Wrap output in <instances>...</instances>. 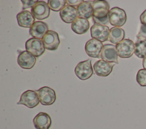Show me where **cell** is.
<instances>
[{"instance_id": "cell-1", "label": "cell", "mask_w": 146, "mask_h": 129, "mask_svg": "<svg viewBox=\"0 0 146 129\" xmlns=\"http://www.w3.org/2000/svg\"><path fill=\"white\" fill-rule=\"evenodd\" d=\"M92 19L95 23L106 26L109 23L110 5L106 1H92Z\"/></svg>"}, {"instance_id": "cell-2", "label": "cell", "mask_w": 146, "mask_h": 129, "mask_svg": "<svg viewBox=\"0 0 146 129\" xmlns=\"http://www.w3.org/2000/svg\"><path fill=\"white\" fill-rule=\"evenodd\" d=\"M109 22L112 26L121 27L127 20V15L125 11L118 7H115L110 10L108 13Z\"/></svg>"}, {"instance_id": "cell-3", "label": "cell", "mask_w": 146, "mask_h": 129, "mask_svg": "<svg viewBox=\"0 0 146 129\" xmlns=\"http://www.w3.org/2000/svg\"><path fill=\"white\" fill-rule=\"evenodd\" d=\"M74 71L76 76L81 80H86L90 78L94 73L91 60L88 59L79 63L76 65Z\"/></svg>"}, {"instance_id": "cell-4", "label": "cell", "mask_w": 146, "mask_h": 129, "mask_svg": "<svg viewBox=\"0 0 146 129\" xmlns=\"http://www.w3.org/2000/svg\"><path fill=\"white\" fill-rule=\"evenodd\" d=\"M117 55L121 58H129L135 52V44L130 39H125L116 45Z\"/></svg>"}, {"instance_id": "cell-5", "label": "cell", "mask_w": 146, "mask_h": 129, "mask_svg": "<svg viewBox=\"0 0 146 129\" xmlns=\"http://www.w3.org/2000/svg\"><path fill=\"white\" fill-rule=\"evenodd\" d=\"M40 102L44 106L52 105L56 100V93L54 89L48 86H43L36 91Z\"/></svg>"}, {"instance_id": "cell-6", "label": "cell", "mask_w": 146, "mask_h": 129, "mask_svg": "<svg viewBox=\"0 0 146 129\" xmlns=\"http://www.w3.org/2000/svg\"><path fill=\"white\" fill-rule=\"evenodd\" d=\"M40 101L36 91L28 90L23 92L17 102L18 105H23L26 107L32 109L38 105Z\"/></svg>"}, {"instance_id": "cell-7", "label": "cell", "mask_w": 146, "mask_h": 129, "mask_svg": "<svg viewBox=\"0 0 146 129\" xmlns=\"http://www.w3.org/2000/svg\"><path fill=\"white\" fill-rule=\"evenodd\" d=\"M25 48L27 51L36 57L41 56L45 51L42 40L35 38H31L26 41Z\"/></svg>"}, {"instance_id": "cell-8", "label": "cell", "mask_w": 146, "mask_h": 129, "mask_svg": "<svg viewBox=\"0 0 146 129\" xmlns=\"http://www.w3.org/2000/svg\"><path fill=\"white\" fill-rule=\"evenodd\" d=\"M31 11L34 18L38 20L45 19L50 14V9L48 4L43 1H38L31 8Z\"/></svg>"}, {"instance_id": "cell-9", "label": "cell", "mask_w": 146, "mask_h": 129, "mask_svg": "<svg viewBox=\"0 0 146 129\" xmlns=\"http://www.w3.org/2000/svg\"><path fill=\"white\" fill-rule=\"evenodd\" d=\"M110 28L107 26L94 23L90 30L91 36L92 39L104 42L108 39Z\"/></svg>"}, {"instance_id": "cell-10", "label": "cell", "mask_w": 146, "mask_h": 129, "mask_svg": "<svg viewBox=\"0 0 146 129\" xmlns=\"http://www.w3.org/2000/svg\"><path fill=\"white\" fill-rule=\"evenodd\" d=\"M42 40L45 49L49 51L56 50L60 44V39L58 33L52 30H48Z\"/></svg>"}, {"instance_id": "cell-11", "label": "cell", "mask_w": 146, "mask_h": 129, "mask_svg": "<svg viewBox=\"0 0 146 129\" xmlns=\"http://www.w3.org/2000/svg\"><path fill=\"white\" fill-rule=\"evenodd\" d=\"M103 47L102 43L96 39H91L88 40L85 45V51L91 57L100 58V54Z\"/></svg>"}, {"instance_id": "cell-12", "label": "cell", "mask_w": 146, "mask_h": 129, "mask_svg": "<svg viewBox=\"0 0 146 129\" xmlns=\"http://www.w3.org/2000/svg\"><path fill=\"white\" fill-rule=\"evenodd\" d=\"M100 58L107 62L113 63L118 64V55L116 46L113 44H105L103 45L100 54Z\"/></svg>"}, {"instance_id": "cell-13", "label": "cell", "mask_w": 146, "mask_h": 129, "mask_svg": "<svg viewBox=\"0 0 146 129\" xmlns=\"http://www.w3.org/2000/svg\"><path fill=\"white\" fill-rule=\"evenodd\" d=\"M36 57L27 51H24L19 54L17 63L20 67L26 69L33 68L36 63Z\"/></svg>"}, {"instance_id": "cell-14", "label": "cell", "mask_w": 146, "mask_h": 129, "mask_svg": "<svg viewBox=\"0 0 146 129\" xmlns=\"http://www.w3.org/2000/svg\"><path fill=\"white\" fill-rule=\"evenodd\" d=\"M48 31L47 23L42 21H35L30 28V35L35 38L41 39Z\"/></svg>"}, {"instance_id": "cell-15", "label": "cell", "mask_w": 146, "mask_h": 129, "mask_svg": "<svg viewBox=\"0 0 146 129\" xmlns=\"http://www.w3.org/2000/svg\"><path fill=\"white\" fill-rule=\"evenodd\" d=\"M114 64L103 60L96 61L94 64V69L95 73L101 77L108 76L111 72Z\"/></svg>"}, {"instance_id": "cell-16", "label": "cell", "mask_w": 146, "mask_h": 129, "mask_svg": "<svg viewBox=\"0 0 146 129\" xmlns=\"http://www.w3.org/2000/svg\"><path fill=\"white\" fill-rule=\"evenodd\" d=\"M51 123L50 115L44 112H40L33 119V124L36 129H49Z\"/></svg>"}, {"instance_id": "cell-17", "label": "cell", "mask_w": 146, "mask_h": 129, "mask_svg": "<svg viewBox=\"0 0 146 129\" xmlns=\"http://www.w3.org/2000/svg\"><path fill=\"white\" fill-rule=\"evenodd\" d=\"M18 24L20 27L30 28L35 22V18L31 12L23 10L17 15Z\"/></svg>"}, {"instance_id": "cell-18", "label": "cell", "mask_w": 146, "mask_h": 129, "mask_svg": "<svg viewBox=\"0 0 146 129\" xmlns=\"http://www.w3.org/2000/svg\"><path fill=\"white\" fill-rule=\"evenodd\" d=\"M62 20L67 23H73L78 18V13L76 9L69 5H66L59 13Z\"/></svg>"}, {"instance_id": "cell-19", "label": "cell", "mask_w": 146, "mask_h": 129, "mask_svg": "<svg viewBox=\"0 0 146 129\" xmlns=\"http://www.w3.org/2000/svg\"><path fill=\"white\" fill-rule=\"evenodd\" d=\"M90 27L88 19L78 18L72 24V30L77 34L82 35L87 32Z\"/></svg>"}, {"instance_id": "cell-20", "label": "cell", "mask_w": 146, "mask_h": 129, "mask_svg": "<svg viewBox=\"0 0 146 129\" xmlns=\"http://www.w3.org/2000/svg\"><path fill=\"white\" fill-rule=\"evenodd\" d=\"M76 10L78 17L88 19L93 15V7L89 1H84L77 7Z\"/></svg>"}, {"instance_id": "cell-21", "label": "cell", "mask_w": 146, "mask_h": 129, "mask_svg": "<svg viewBox=\"0 0 146 129\" xmlns=\"http://www.w3.org/2000/svg\"><path fill=\"white\" fill-rule=\"evenodd\" d=\"M125 36V32L124 30L120 27H113L110 30L108 40L113 44H117L124 40Z\"/></svg>"}, {"instance_id": "cell-22", "label": "cell", "mask_w": 146, "mask_h": 129, "mask_svg": "<svg viewBox=\"0 0 146 129\" xmlns=\"http://www.w3.org/2000/svg\"><path fill=\"white\" fill-rule=\"evenodd\" d=\"M135 54L139 58L146 57V39L137 38L135 44Z\"/></svg>"}, {"instance_id": "cell-23", "label": "cell", "mask_w": 146, "mask_h": 129, "mask_svg": "<svg viewBox=\"0 0 146 129\" xmlns=\"http://www.w3.org/2000/svg\"><path fill=\"white\" fill-rule=\"evenodd\" d=\"M47 2L50 9L54 11H60L67 3L65 0H48Z\"/></svg>"}, {"instance_id": "cell-24", "label": "cell", "mask_w": 146, "mask_h": 129, "mask_svg": "<svg viewBox=\"0 0 146 129\" xmlns=\"http://www.w3.org/2000/svg\"><path fill=\"white\" fill-rule=\"evenodd\" d=\"M136 81L141 86H146V69H140L136 74Z\"/></svg>"}, {"instance_id": "cell-25", "label": "cell", "mask_w": 146, "mask_h": 129, "mask_svg": "<svg viewBox=\"0 0 146 129\" xmlns=\"http://www.w3.org/2000/svg\"><path fill=\"white\" fill-rule=\"evenodd\" d=\"M22 5H23V7L22 9L23 10H25L27 8H30V7H33L35 4L38 2V1H25V0H22L21 1Z\"/></svg>"}, {"instance_id": "cell-26", "label": "cell", "mask_w": 146, "mask_h": 129, "mask_svg": "<svg viewBox=\"0 0 146 129\" xmlns=\"http://www.w3.org/2000/svg\"><path fill=\"white\" fill-rule=\"evenodd\" d=\"M137 38H143L146 39V26L141 25L139 34L137 35Z\"/></svg>"}, {"instance_id": "cell-27", "label": "cell", "mask_w": 146, "mask_h": 129, "mask_svg": "<svg viewBox=\"0 0 146 129\" xmlns=\"http://www.w3.org/2000/svg\"><path fill=\"white\" fill-rule=\"evenodd\" d=\"M84 1L83 0H67L66 3L68 5L72 6V7H78L80 3L83 2Z\"/></svg>"}, {"instance_id": "cell-28", "label": "cell", "mask_w": 146, "mask_h": 129, "mask_svg": "<svg viewBox=\"0 0 146 129\" xmlns=\"http://www.w3.org/2000/svg\"><path fill=\"white\" fill-rule=\"evenodd\" d=\"M141 23L143 25L146 26V10L141 14L140 16Z\"/></svg>"}, {"instance_id": "cell-29", "label": "cell", "mask_w": 146, "mask_h": 129, "mask_svg": "<svg viewBox=\"0 0 146 129\" xmlns=\"http://www.w3.org/2000/svg\"><path fill=\"white\" fill-rule=\"evenodd\" d=\"M143 66L144 69H146V57L144 58L143 60Z\"/></svg>"}]
</instances>
